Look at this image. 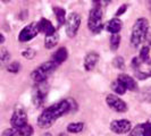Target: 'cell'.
<instances>
[{"label":"cell","instance_id":"cell-28","mask_svg":"<svg viewBox=\"0 0 151 136\" xmlns=\"http://www.w3.org/2000/svg\"><path fill=\"white\" fill-rule=\"evenodd\" d=\"M127 7H129V6H127V4H123L121 7L116 10V14H115V16L118 18L119 16H122L123 14H125V11L127 10Z\"/></svg>","mask_w":151,"mask_h":136},{"label":"cell","instance_id":"cell-19","mask_svg":"<svg viewBox=\"0 0 151 136\" xmlns=\"http://www.w3.org/2000/svg\"><path fill=\"white\" fill-rule=\"evenodd\" d=\"M139 58L141 59V61L143 64H148L151 61L150 58V47L149 45H144L142 47V49L140 50V53H139Z\"/></svg>","mask_w":151,"mask_h":136},{"label":"cell","instance_id":"cell-29","mask_svg":"<svg viewBox=\"0 0 151 136\" xmlns=\"http://www.w3.org/2000/svg\"><path fill=\"white\" fill-rule=\"evenodd\" d=\"M9 58H10V53L8 52V50L2 49V50H1V61L5 62V61L9 60Z\"/></svg>","mask_w":151,"mask_h":136},{"label":"cell","instance_id":"cell-3","mask_svg":"<svg viewBox=\"0 0 151 136\" xmlns=\"http://www.w3.org/2000/svg\"><path fill=\"white\" fill-rule=\"evenodd\" d=\"M57 67H58V65L56 62H53L52 60L45 61L43 64H41L40 66H38L31 73V78L37 84L45 83V79L48 78V76L51 75Z\"/></svg>","mask_w":151,"mask_h":136},{"label":"cell","instance_id":"cell-27","mask_svg":"<svg viewBox=\"0 0 151 136\" xmlns=\"http://www.w3.org/2000/svg\"><path fill=\"white\" fill-rule=\"evenodd\" d=\"M1 136H21V135H19V133H18V130H17V129L12 127V128L5 129V130L2 132Z\"/></svg>","mask_w":151,"mask_h":136},{"label":"cell","instance_id":"cell-4","mask_svg":"<svg viewBox=\"0 0 151 136\" xmlns=\"http://www.w3.org/2000/svg\"><path fill=\"white\" fill-rule=\"evenodd\" d=\"M104 27V13L101 7L97 5L92 8L89 13V17H88V29L97 34L100 33Z\"/></svg>","mask_w":151,"mask_h":136},{"label":"cell","instance_id":"cell-17","mask_svg":"<svg viewBox=\"0 0 151 136\" xmlns=\"http://www.w3.org/2000/svg\"><path fill=\"white\" fill-rule=\"evenodd\" d=\"M59 42V34L56 32L55 34H51V35H48L45 37V47L47 49H52L53 47L58 44Z\"/></svg>","mask_w":151,"mask_h":136},{"label":"cell","instance_id":"cell-15","mask_svg":"<svg viewBox=\"0 0 151 136\" xmlns=\"http://www.w3.org/2000/svg\"><path fill=\"white\" fill-rule=\"evenodd\" d=\"M118 79L122 81L124 85L126 86V89L129 91H137V84H136L135 79L129 75H126V74H121L118 76Z\"/></svg>","mask_w":151,"mask_h":136},{"label":"cell","instance_id":"cell-12","mask_svg":"<svg viewBox=\"0 0 151 136\" xmlns=\"http://www.w3.org/2000/svg\"><path fill=\"white\" fill-rule=\"evenodd\" d=\"M39 30H40V33L45 34V37L56 33V27L52 25V23L47 18H41L39 21Z\"/></svg>","mask_w":151,"mask_h":136},{"label":"cell","instance_id":"cell-1","mask_svg":"<svg viewBox=\"0 0 151 136\" xmlns=\"http://www.w3.org/2000/svg\"><path fill=\"white\" fill-rule=\"evenodd\" d=\"M73 107L76 108V103L74 100H61L59 102L55 103L52 106L48 107L43 110V112L38 117V127L41 129L50 128L57 119H59L64 115H66L69 111H73Z\"/></svg>","mask_w":151,"mask_h":136},{"label":"cell","instance_id":"cell-2","mask_svg":"<svg viewBox=\"0 0 151 136\" xmlns=\"http://www.w3.org/2000/svg\"><path fill=\"white\" fill-rule=\"evenodd\" d=\"M149 34V21L144 17L137 18L131 32V45L137 48L145 42Z\"/></svg>","mask_w":151,"mask_h":136},{"label":"cell","instance_id":"cell-20","mask_svg":"<svg viewBox=\"0 0 151 136\" xmlns=\"http://www.w3.org/2000/svg\"><path fill=\"white\" fill-rule=\"evenodd\" d=\"M84 128V124L82 121H76V122H70L67 125V132L72 134H78L81 133Z\"/></svg>","mask_w":151,"mask_h":136},{"label":"cell","instance_id":"cell-14","mask_svg":"<svg viewBox=\"0 0 151 136\" xmlns=\"http://www.w3.org/2000/svg\"><path fill=\"white\" fill-rule=\"evenodd\" d=\"M67 58H68V51L65 47L59 48V49L56 50L52 54V61L56 62L58 66H59L60 64H63V62H65V61L67 60Z\"/></svg>","mask_w":151,"mask_h":136},{"label":"cell","instance_id":"cell-30","mask_svg":"<svg viewBox=\"0 0 151 136\" xmlns=\"http://www.w3.org/2000/svg\"><path fill=\"white\" fill-rule=\"evenodd\" d=\"M4 42H5V37H4V34H2V33H0V43L2 44Z\"/></svg>","mask_w":151,"mask_h":136},{"label":"cell","instance_id":"cell-16","mask_svg":"<svg viewBox=\"0 0 151 136\" xmlns=\"http://www.w3.org/2000/svg\"><path fill=\"white\" fill-rule=\"evenodd\" d=\"M52 10L55 13V16H56V19L58 22V26H61L63 24H66V10L63 7H58V6H55L52 7Z\"/></svg>","mask_w":151,"mask_h":136},{"label":"cell","instance_id":"cell-10","mask_svg":"<svg viewBox=\"0 0 151 136\" xmlns=\"http://www.w3.org/2000/svg\"><path fill=\"white\" fill-rule=\"evenodd\" d=\"M47 93H48V87H47V85H45V83H40L35 86L33 95H32L34 106L40 107L45 102V98H47Z\"/></svg>","mask_w":151,"mask_h":136},{"label":"cell","instance_id":"cell-21","mask_svg":"<svg viewBox=\"0 0 151 136\" xmlns=\"http://www.w3.org/2000/svg\"><path fill=\"white\" fill-rule=\"evenodd\" d=\"M121 44V35L119 34H113L110 35L109 39V45H110V49L111 51H116Z\"/></svg>","mask_w":151,"mask_h":136},{"label":"cell","instance_id":"cell-31","mask_svg":"<svg viewBox=\"0 0 151 136\" xmlns=\"http://www.w3.org/2000/svg\"><path fill=\"white\" fill-rule=\"evenodd\" d=\"M148 73H149L150 76H151V61L149 62V69H148Z\"/></svg>","mask_w":151,"mask_h":136},{"label":"cell","instance_id":"cell-32","mask_svg":"<svg viewBox=\"0 0 151 136\" xmlns=\"http://www.w3.org/2000/svg\"><path fill=\"white\" fill-rule=\"evenodd\" d=\"M43 136H52V135H51L50 133H45V134H43Z\"/></svg>","mask_w":151,"mask_h":136},{"label":"cell","instance_id":"cell-9","mask_svg":"<svg viewBox=\"0 0 151 136\" xmlns=\"http://www.w3.org/2000/svg\"><path fill=\"white\" fill-rule=\"evenodd\" d=\"M109 128L115 134H129L132 130V124L129 119H116L110 122Z\"/></svg>","mask_w":151,"mask_h":136},{"label":"cell","instance_id":"cell-5","mask_svg":"<svg viewBox=\"0 0 151 136\" xmlns=\"http://www.w3.org/2000/svg\"><path fill=\"white\" fill-rule=\"evenodd\" d=\"M80 26H81V16L75 11L68 14L65 24V31L68 38H75L80 30Z\"/></svg>","mask_w":151,"mask_h":136},{"label":"cell","instance_id":"cell-18","mask_svg":"<svg viewBox=\"0 0 151 136\" xmlns=\"http://www.w3.org/2000/svg\"><path fill=\"white\" fill-rule=\"evenodd\" d=\"M110 87H111V90L116 93V94H118V95H123L125 92H126V86L124 85V83L119 81L118 78L117 79H115L113 83L110 84Z\"/></svg>","mask_w":151,"mask_h":136},{"label":"cell","instance_id":"cell-23","mask_svg":"<svg viewBox=\"0 0 151 136\" xmlns=\"http://www.w3.org/2000/svg\"><path fill=\"white\" fill-rule=\"evenodd\" d=\"M113 66L115 68H117V69H124V67H125V60H124V58L122 56L115 57L113 60Z\"/></svg>","mask_w":151,"mask_h":136},{"label":"cell","instance_id":"cell-25","mask_svg":"<svg viewBox=\"0 0 151 136\" xmlns=\"http://www.w3.org/2000/svg\"><path fill=\"white\" fill-rule=\"evenodd\" d=\"M7 70L12 74H17L21 70V64L18 61H14L7 66Z\"/></svg>","mask_w":151,"mask_h":136},{"label":"cell","instance_id":"cell-11","mask_svg":"<svg viewBox=\"0 0 151 136\" xmlns=\"http://www.w3.org/2000/svg\"><path fill=\"white\" fill-rule=\"evenodd\" d=\"M99 59V53H97L96 51H90L86 53V56L84 57V68L86 72H91L93 70L94 67L97 66Z\"/></svg>","mask_w":151,"mask_h":136},{"label":"cell","instance_id":"cell-6","mask_svg":"<svg viewBox=\"0 0 151 136\" xmlns=\"http://www.w3.org/2000/svg\"><path fill=\"white\" fill-rule=\"evenodd\" d=\"M40 33V30H39V22L35 23H30L29 25H26L25 27H23L22 31L19 32V35H18V41L19 42H29L31 40L35 38Z\"/></svg>","mask_w":151,"mask_h":136},{"label":"cell","instance_id":"cell-13","mask_svg":"<svg viewBox=\"0 0 151 136\" xmlns=\"http://www.w3.org/2000/svg\"><path fill=\"white\" fill-rule=\"evenodd\" d=\"M122 27H123V23L119 18L114 17L110 21H108L106 24V30L113 35V34H119Z\"/></svg>","mask_w":151,"mask_h":136},{"label":"cell","instance_id":"cell-7","mask_svg":"<svg viewBox=\"0 0 151 136\" xmlns=\"http://www.w3.org/2000/svg\"><path fill=\"white\" fill-rule=\"evenodd\" d=\"M106 103L111 110L116 112H125L129 109L126 102L116 94H108L106 97Z\"/></svg>","mask_w":151,"mask_h":136},{"label":"cell","instance_id":"cell-24","mask_svg":"<svg viewBox=\"0 0 151 136\" xmlns=\"http://www.w3.org/2000/svg\"><path fill=\"white\" fill-rule=\"evenodd\" d=\"M18 130V133H19V135L21 136H31L33 135V127L31 126V125H26V126H24L22 127L21 129H17Z\"/></svg>","mask_w":151,"mask_h":136},{"label":"cell","instance_id":"cell-22","mask_svg":"<svg viewBox=\"0 0 151 136\" xmlns=\"http://www.w3.org/2000/svg\"><path fill=\"white\" fill-rule=\"evenodd\" d=\"M144 129H145V124H139L129 132V136H144Z\"/></svg>","mask_w":151,"mask_h":136},{"label":"cell","instance_id":"cell-26","mask_svg":"<svg viewBox=\"0 0 151 136\" xmlns=\"http://www.w3.org/2000/svg\"><path fill=\"white\" fill-rule=\"evenodd\" d=\"M22 56L24 58H26V59H33L34 57H35V50H33L32 48H27V49H25V50H23L22 52Z\"/></svg>","mask_w":151,"mask_h":136},{"label":"cell","instance_id":"cell-8","mask_svg":"<svg viewBox=\"0 0 151 136\" xmlns=\"http://www.w3.org/2000/svg\"><path fill=\"white\" fill-rule=\"evenodd\" d=\"M12 127L15 129H21L22 127L27 125V113L23 108H17L12 115L10 118Z\"/></svg>","mask_w":151,"mask_h":136}]
</instances>
